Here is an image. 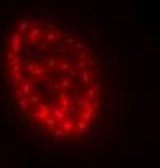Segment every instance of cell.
I'll return each instance as SVG.
<instances>
[{
	"label": "cell",
	"instance_id": "1",
	"mask_svg": "<svg viewBox=\"0 0 160 168\" xmlns=\"http://www.w3.org/2000/svg\"><path fill=\"white\" fill-rule=\"evenodd\" d=\"M83 44L45 18H21L4 44L2 74L26 126L52 139L78 137L97 115L99 71Z\"/></svg>",
	"mask_w": 160,
	"mask_h": 168
}]
</instances>
